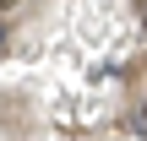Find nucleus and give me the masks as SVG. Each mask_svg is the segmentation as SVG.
I'll return each instance as SVG.
<instances>
[{"label":"nucleus","instance_id":"nucleus-2","mask_svg":"<svg viewBox=\"0 0 147 141\" xmlns=\"http://www.w3.org/2000/svg\"><path fill=\"white\" fill-rule=\"evenodd\" d=\"M0 49H5V22H0Z\"/></svg>","mask_w":147,"mask_h":141},{"label":"nucleus","instance_id":"nucleus-1","mask_svg":"<svg viewBox=\"0 0 147 141\" xmlns=\"http://www.w3.org/2000/svg\"><path fill=\"white\" fill-rule=\"evenodd\" d=\"M131 125H136V130H147V103L136 109V120H131Z\"/></svg>","mask_w":147,"mask_h":141}]
</instances>
